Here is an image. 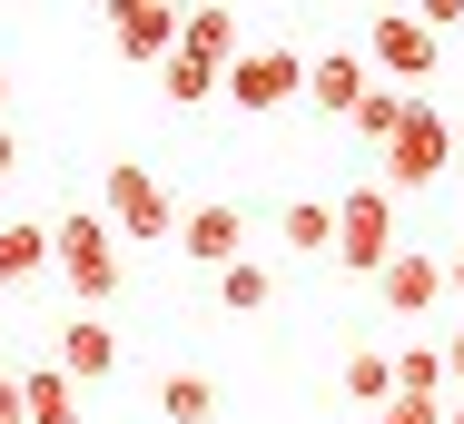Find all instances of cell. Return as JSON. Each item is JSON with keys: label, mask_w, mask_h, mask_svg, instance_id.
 Here are the masks:
<instances>
[{"label": "cell", "mask_w": 464, "mask_h": 424, "mask_svg": "<svg viewBox=\"0 0 464 424\" xmlns=\"http://www.w3.org/2000/svg\"><path fill=\"white\" fill-rule=\"evenodd\" d=\"M227 99L247 109V119H267V109H286V99H306V70H296V50H247L237 70H227Z\"/></svg>", "instance_id": "cell-4"}, {"label": "cell", "mask_w": 464, "mask_h": 424, "mask_svg": "<svg viewBox=\"0 0 464 424\" xmlns=\"http://www.w3.org/2000/svg\"><path fill=\"white\" fill-rule=\"evenodd\" d=\"M445 375H455V405H464V326H455V345H445Z\"/></svg>", "instance_id": "cell-23"}, {"label": "cell", "mask_w": 464, "mask_h": 424, "mask_svg": "<svg viewBox=\"0 0 464 424\" xmlns=\"http://www.w3.org/2000/svg\"><path fill=\"white\" fill-rule=\"evenodd\" d=\"M435 60H445V40H435L415 10H385V20H375V70H395V80H435Z\"/></svg>", "instance_id": "cell-8"}, {"label": "cell", "mask_w": 464, "mask_h": 424, "mask_svg": "<svg viewBox=\"0 0 464 424\" xmlns=\"http://www.w3.org/2000/svg\"><path fill=\"white\" fill-rule=\"evenodd\" d=\"M405 119H415V99H405V89H366V109H356L346 129H356V139H366L375 159H385V149L405 139Z\"/></svg>", "instance_id": "cell-16"}, {"label": "cell", "mask_w": 464, "mask_h": 424, "mask_svg": "<svg viewBox=\"0 0 464 424\" xmlns=\"http://www.w3.org/2000/svg\"><path fill=\"white\" fill-rule=\"evenodd\" d=\"M375 296H385L395 316H425V306L445 296V266H435L425 247H395V256H385V276H375Z\"/></svg>", "instance_id": "cell-10"}, {"label": "cell", "mask_w": 464, "mask_h": 424, "mask_svg": "<svg viewBox=\"0 0 464 424\" xmlns=\"http://www.w3.org/2000/svg\"><path fill=\"white\" fill-rule=\"evenodd\" d=\"M336 385H346V405H395V355L385 345H346Z\"/></svg>", "instance_id": "cell-14"}, {"label": "cell", "mask_w": 464, "mask_h": 424, "mask_svg": "<svg viewBox=\"0 0 464 424\" xmlns=\"http://www.w3.org/2000/svg\"><path fill=\"white\" fill-rule=\"evenodd\" d=\"M0 99H10V80H0Z\"/></svg>", "instance_id": "cell-26"}, {"label": "cell", "mask_w": 464, "mask_h": 424, "mask_svg": "<svg viewBox=\"0 0 464 424\" xmlns=\"http://www.w3.org/2000/svg\"><path fill=\"white\" fill-rule=\"evenodd\" d=\"M0 415H20V375H10V365H0ZM30 424V415H20Z\"/></svg>", "instance_id": "cell-24"}, {"label": "cell", "mask_w": 464, "mask_h": 424, "mask_svg": "<svg viewBox=\"0 0 464 424\" xmlns=\"http://www.w3.org/2000/svg\"><path fill=\"white\" fill-rule=\"evenodd\" d=\"M99 207H109V227H119V237H139V247H149V237H179V207H169V188L139 169V159H119V169H109Z\"/></svg>", "instance_id": "cell-3"}, {"label": "cell", "mask_w": 464, "mask_h": 424, "mask_svg": "<svg viewBox=\"0 0 464 424\" xmlns=\"http://www.w3.org/2000/svg\"><path fill=\"white\" fill-rule=\"evenodd\" d=\"M50 256H60V237H50V227L10 217V227H0V286H30V276H40Z\"/></svg>", "instance_id": "cell-15"}, {"label": "cell", "mask_w": 464, "mask_h": 424, "mask_svg": "<svg viewBox=\"0 0 464 424\" xmlns=\"http://www.w3.org/2000/svg\"><path fill=\"white\" fill-rule=\"evenodd\" d=\"M20 415L30 424H80V385H70L60 365H30V375H20Z\"/></svg>", "instance_id": "cell-13"}, {"label": "cell", "mask_w": 464, "mask_h": 424, "mask_svg": "<svg viewBox=\"0 0 464 424\" xmlns=\"http://www.w3.org/2000/svg\"><path fill=\"white\" fill-rule=\"evenodd\" d=\"M0 424H20V415H0Z\"/></svg>", "instance_id": "cell-27"}, {"label": "cell", "mask_w": 464, "mask_h": 424, "mask_svg": "<svg viewBox=\"0 0 464 424\" xmlns=\"http://www.w3.org/2000/svg\"><path fill=\"white\" fill-rule=\"evenodd\" d=\"M385 256H395V188H385V178H356V188L336 198V266L385 276Z\"/></svg>", "instance_id": "cell-2"}, {"label": "cell", "mask_w": 464, "mask_h": 424, "mask_svg": "<svg viewBox=\"0 0 464 424\" xmlns=\"http://www.w3.org/2000/svg\"><path fill=\"white\" fill-rule=\"evenodd\" d=\"M159 80H169V99H179V109H198V99H208V89H218V70H208V60H169V70H159Z\"/></svg>", "instance_id": "cell-21"}, {"label": "cell", "mask_w": 464, "mask_h": 424, "mask_svg": "<svg viewBox=\"0 0 464 424\" xmlns=\"http://www.w3.org/2000/svg\"><path fill=\"white\" fill-rule=\"evenodd\" d=\"M60 276H70V296L80 306H109L119 296V227H109V207H70L60 217Z\"/></svg>", "instance_id": "cell-1"}, {"label": "cell", "mask_w": 464, "mask_h": 424, "mask_svg": "<svg viewBox=\"0 0 464 424\" xmlns=\"http://www.w3.org/2000/svg\"><path fill=\"white\" fill-rule=\"evenodd\" d=\"M286 247L296 256H336V198H286Z\"/></svg>", "instance_id": "cell-18"}, {"label": "cell", "mask_w": 464, "mask_h": 424, "mask_svg": "<svg viewBox=\"0 0 464 424\" xmlns=\"http://www.w3.org/2000/svg\"><path fill=\"white\" fill-rule=\"evenodd\" d=\"M455 424H464V405H455Z\"/></svg>", "instance_id": "cell-28"}, {"label": "cell", "mask_w": 464, "mask_h": 424, "mask_svg": "<svg viewBox=\"0 0 464 424\" xmlns=\"http://www.w3.org/2000/svg\"><path fill=\"white\" fill-rule=\"evenodd\" d=\"M267 296H277V276H267V266H257V256H237V266H227V276H218V306H227V316H257V306H267Z\"/></svg>", "instance_id": "cell-19"}, {"label": "cell", "mask_w": 464, "mask_h": 424, "mask_svg": "<svg viewBox=\"0 0 464 424\" xmlns=\"http://www.w3.org/2000/svg\"><path fill=\"white\" fill-rule=\"evenodd\" d=\"M179 256H198V266H218V276H227V266L247 256V217H237L227 198L188 207V217H179Z\"/></svg>", "instance_id": "cell-7"}, {"label": "cell", "mask_w": 464, "mask_h": 424, "mask_svg": "<svg viewBox=\"0 0 464 424\" xmlns=\"http://www.w3.org/2000/svg\"><path fill=\"white\" fill-rule=\"evenodd\" d=\"M179 50H188V60H208V70H237V60H247V50H237V10H188Z\"/></svg>", "instance_id": "cell-12"}, {"label": "cell", "mask_w": 464, "mask_h": 424, "mask_svg": "<svg viewBox=\"0 0 464 424\" xmlns=\"http://www.w3.org/2000/svg\"><path fill=\"white\" fill-rule=\"evenodd\" d=\"M375 424H455V415H445V395H395Z\"/></svg>", "instance_id": "cell-22"}, {"label": "cell", "mask_w": 464, "mask_h": 424, "mask_svg": "<svg viewBox=\"0 0 464 424\" xmlns=\"http://www.w3.org/2000/svg\"><path fill=\"white\" fill-rule=\"evenodd\" d=\"M109 365H119V326H109V316H70V326H60V375H70V385H99Z\"/></svg>", "instance_id": "cell-11"}, {"label": "cell", "mask_w": 464, "mask_h": 424, "mask_svg": "<svg viewBox=\"0 0 464 424\" xmlns=\"http://www.w3.org/2000/svg\"><path fill=\"white\" fill-rule=\"evenodd\" d=\"M445 286H455V296H464V247H455V256H445Z\"/></svg>", "instance_id": "cell-25"}, {"label": "cell", "mask_w": 464, "mask_h": 424, "mask_svg": "<svg viewBox=\"0 0 464 424\" xmlns=\"http://www.w3.org/2000/svg\"><path fill=\"white\" fill-rule=\"evenodd\" d=\"M395 395H445V345H405L395 355Z\"/></svg>", "instance_id": "cell-20"}, {"label": "cell", "mask_w": 464, "mask_h": 424, "mask_svg": "<svg viewBox=\"0 0 464 424\" xmlns=\"http://www.w3.org/2000/svg\"><path fill=\"white\" fill-rule=\"evenodd\" d=\"M445 159H455V129L415 99V119H405V139L385 149V188H425V178H445Z\"/></svg>", "instance_id": "cell-6"}, {"label": "cell", "mask_w": 464, "mask_h": 424, "mask_svg": "<svg viewBox=\"0 0 464 424\" xmlns=\"http://www.w3.org/2000/svg\"><path fill=\"white\" fill-rule=\"evenodd\" d=\"M179 30H188V10H169V0H109V40L129 50V60H179Z\"/></svg>", "instance_id": "cell-5"}, {"label": "cell", "mask_w": 464, "mask_h": 424, "mask_svg": "<svg viewBox=\"0 0 464 424\" xmlns=\"http://www.w3.org/2000/svg\"><path fill=\"white\" fill-rule=\"evenodd\" d=\"M159 415H169V424H218V385H208L198 365L159 375Z\"/></svg>", "instance_id": "cell-17"}, {"label": "cell", "mask_w": 464, "mask_h": 424, "mask_svg": "<svg viewBox=\"0 0 464 424\" xmlns=\"http://www.w3.org/2000/svg\"><path fill=\"white\" fill-rule=\"evenodd\" d=\"M306 109L356 119V109H366V60H356V50H316V60H306Z\"/></svg>", "instance_id": "cell-9"}]
</instances>
